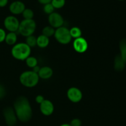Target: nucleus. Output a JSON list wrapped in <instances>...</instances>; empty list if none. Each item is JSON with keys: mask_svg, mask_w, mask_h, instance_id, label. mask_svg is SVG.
I'll return each mask as SVG.
<instances>
[{"mask_svg": "<svg viewBox=\"0 0 126 126\" xmlns=\"http://www.w3.org/2000/svg\"><path fill=\"white\" fill-rule=\"evenodd\" d=\"M54 36L55 39L62 44H69L72 39L70 35V30L65 27H61L57 28Z\"/></svg>", "mask_w": 126, "mask_h": 126, "instance_id": "39448f33", "label": "nucleus"}, {"mask_svg": "<svg viewBox=\"0 0 126 126\" xmlns=\"http://www.w3.org/2000/svg\"><path fill=\"white\" fill-rule=\"evenodd\" d=\"M6 95V89L2 85L0 84V100L2 99Z\"/></svg>", "mask_w": 126, "mask_h": 126, "instance_id": "bb28decb", "label": "nucleus"}, {"mask_svg": "<svg viewBox=\"0 0 126 126\" xmlns=\"http://www.w3.org/2000/svg\"><path fill=\"white\" fill-rule=\"evenodd\" d=\"M60 126H71L70 125V124H62V125H61Z\"/></svg>", "mask_w": 126, "mask_h": 126, "instance_id": "2f4dec72", "label": "nucleus"}, {"mask_svg": "<svg viewBox=\"0 0 126 126\" xmlns=\"http://www.w3.org/2000/svg\"><path fill=\"white\" fill-rule=\"evenodd\" d=\"M11 54L14 59L18 60H25L30 56L31 47L25 43H19L13 46Z\"/></svg>", "mask_w": 126, "mask_h": 126, "instance_id": "f03ea898", "label": "nucleus"}, {"mask_svg": "<svg viewBox=\"0 0 126 126\" xmlns=\"http://www.w3.org/2000/svg\"><path fill=\"white\" fill-rule=\"evenodd\" d=\"M17 40V36L16 32H9L6 34L4 41L7 45L14 46L16 44Z\"/></svg>", "mask_w": 126, "mask_h": 126, "instance_id": "dca6fc26", "label": "nucleus"}, {"mask_svg": "<svg viewBox=\"0 0 126 126\" xmlns=\"http://www.w3.org/2000/svg\"><path fill=\"white\" fill-rule=\"evenodd\" d=\"M65 2H66L65 0H52L50 3L52 4L55 9H61L64 7V6L65 5Z\"/></svg>", "mask_w": 126, "mask_h": 126, "instance_id": "4be33fe9", "label": "nucleus"}, {"mask_svg": "<svg viewBox=\"0 0 126 126\" xmlns=\"http://www.w3.org/2000/svg\"><path fill=\"white\" fill-rule=\"evenodd\" d=\"M81 124H82V123H81L80 119H78V118H75V119H73L71 121L70 125L71 126H81Z\"/></svg>", "mask_w": 126, "mask_h": 126, "instance_id": "a878e982", "label": "nucleus"}, {"mask_svg": "<svg viewBox=\"0 0 126 126\" xmlns=\"http://www.w3.org/2000/svg\"><path fill=\"white\" fill-rule=\"evenodd\" d=\"M6 34H7V33H6L4 30L3 28H0V43L4 41Z\"/></svg>", "mask_w": 126, "mask_h": 126, "instance_id": "393cba45", "label": "nucleus"}, {"mask_svg": "<svg viewBox=\"0 0 126 126\" xmlns=\"http://www.w3.org/2000/svg\"><path fill=\"white\" fill-rule=\"evenodd\" d=\"M73 48L77 52L84 53L88 49V43L85 38L82 37L76 38L73 43Z\"/></svg>", "mask_w": 126, "mask_h": 126, "instance_id": "9d476101", "label": "nucleus"}, {"mask_svg": "<svg viewBox=\"0 0 126 126\" xmlns=\"http://www.w3.org/2000/svg\"><path fill=\"white\" fill-rule=\"evenodd\" d=\"M3 115L7 126H14L16 125L17 118L13 108L11 107H6L3 110Z\"/></svg>", "mask_w": 126, "mask_h": 126, "instance_id": "0eeeda50", "label": "nucleus"}, {"mask_svg": "<svg viewBox=\"0 0 126 126\" xmlns=\"http://www.w3.org/2000/svg\"><path fill=\"white\" fill-rule=\"evenodd\" d=\"M126 63L120 54H118L116 56L114 61V68L116 71H122L124 70L126 67Z\"/></svg>", "mask_w": 126, "mask_h": 126, "instance_id": "4468645a", "label": "nucleus"}, {"mask_svg": "<svg viewBox=\"0 0 126 126\" xmlns=\"http://www.w3.org/2000/svg\"><path fill=\"white\" fill-rule=\"evenodd\" d=\"M40 111L44 115H51L54 111V106L52 102L49 100H44L40 104Z\"/></svg>", "mask_w": 126, "mask_h": 126, "instance_id": "f8f14e48", "label": "nucleus"}, {"mask_svg": "<svg viewBox=\"0 0 126 126\" xmlns=\"http://www.w3.org/2000/svg\"><path fill=\"white\" fill-rule=\"evenodd\" d=\"M25 20H32L34 17V12L30 8H25L22 14Z\"/></svg>", "mask_w": 126, "mask_h": 126, "instance_id": "412c9836", "label": "nucleus"}, {"mask_svg": "<svg viewBox=\"0 0 126 126\" xmlns=\"http://www.w3.org/2000/svg\"></svg>", "mask_w": 126, "mask_h": 126, "instance_id": "72a5a7b5", "label": "nucleus"}, {"mask_svg": "<svg viewBox=\"0 0 126 126\" xmlns=\"http://www.w3.org/2000/svg\"><path fill=\"white\" fill-rule=\"evenodd\" d=\"M32 69H33V70H32V71H33L34 72L36 73H38L39 70H40V67H39V66H38V65H37V66H36L35 67H34L33 68H32Z\"/></svg>", "mask_w": 126, "mask_h": 126, "instance_id": "7c9ffc66", "label": "nucleus"}, {"mask_svg": "<svg viewBox=\"0 0 126 126\" xmlns=\"http://www.w3.org/2000/svg\"><path fill=\"white\" fill-rule=\"evenodd\" d=\"M45 99H44V97H43V95H37L36 97V98H35L36 102L39 105H40L41 103Z\"/></svg>", "mask_w": 126, "mask_h": 126, "instance_id": "cd10ccee", "label": "nucleus"}, {"mask_svg": "<svg viewBox=\"0 0 126 126\" xmlns=\"http://www.w3.org/2000/svg\"><path fill=\"white\" fill-rule=\"evenodd\" d=\"M36 28V23L33 19L25 20L20 22L19 27L17 32L25 37L33 35Z\"/></svg>", "mask_w": 126, "mask_h": 126, "instance_id": "20e7f679", "label": "nucleus"}, {"mask_svg": "<svg viewBox=\"0 0 126 126\" xmlns=\"http://www.w3.org/2000/svg\"><path fill=\"white\" fill-rule=\"evenodd\" d=\"M54 10H55V9L53 7L51 3L47 4L44 5V6H43V11L46 14H51L52 13H53L54 12Z\"/></svg>", "mask_w": 126, "mask_h": 126, "instance_id": "b1692460", "label": "nucleus"}, {"mask_svg": "<svg viewBox=\"0 0 126 126\" xmlns=\"http://www.w3.org/2000/svg\"><path fill=\"white\" fill-rule=\"evenodd\" d=\"M38 1L39 2V3L41 4L45 5V4H47L50 3L52 0H38Z\"/></svg>", "mask_w": 126, "mask_h": 126, "instance_id": "c756f323", "label": "nucleus"}, {"mask_svg": "<svg viewBox=\"0 0 126 126\" xmlns=\"http://www.w3.org/2000/svg\"><path fill=\"white\" fill-rule=\"evenodd\" d=\"M120 55L126 65V38L122 39L119 43Z\"/></svg>", "mask_w": 126, "mask_h": 126, "instance_id": "f3484780", "label": "nucleus"}, {"mask_svg": "<svg viewBox=\"0 0 126 126\" xmlns=\"http://www.w3.org/2000/svg\"><path fill=\"white\" fill-rule=\"evenodd\" d=\"M26 44L30 47L36 46V38L34 36L31 35L26 38Z\"/></svg>", "mask_w": 126, "mask_h": 126, "instance_id": "5701e85b", "label": "nucleus"}, {"mask_svg": "<svg viewBox=\"0 0 126 126\" xmlns=\"http://www.w3.org/2000/svg\"><path fill=\"white\" fill-rule=\"evenodd\" d=\"M49 44V38L41 34L36 38V46L40 48H46Z\"/></svg>", "mask_w": 126, "mask_h": 126, "instance_id": "2eb2a0df", "label": "nucleus"}, {"mask_svg": "<svg viewBox=\"0 0 126 126\" xmlns=\"http://www.w3.org/2000/svg\"><path fill=\"white\" fill-rule=\"evenodd\" d=\"M38 75L39 78H41L43 79H49L52 76L53 70L49 66H43V67L40 68V70H39Z\"/></svg>", "mask_w": 126, "mask_h": 126, "instance_id": "ddd939ff", "label": "nucleus"}, {"mask_svg": "<svg viewBox=\"0 0 126 126\" xmlns=\"http://www.w3.org/2000/svg\"><path fill=\"white\" fill-rule=\"evenodd\" d=\"M67 97L73 103H78L82 100V93L78 87H70L67 91Z\"/></svg>", "mask_w": 126, "mask_h": 126, "instance_id": "1a4fd4ad", "label": "nucleus"}, {"mask_svg": "<svg viewBox=\"0 0 126 126\" xmlns=\"http://www.w3.org/2000/svg\"><path fill=\"white\" fill-rule=\"evenodd\" d=\"M20 22L14 16H8L4 20V26L9 32H17Z\"/></svg>", "mask_w": 126, "mask_h": 126, "instance_id": "423d86ee", "label": "nucleus"}, {"mask_svg": "<svg viewBox=\"0 0 126 126\" xmlns=\"http://www.w3.org/2000/svg\"><path fill=\"white\" fill-rule=\"evenodd\" d=\"M20 83L23 86L28 88L33 87L38 84L39 77L38 73L33 71H26L22 73L19 78Z\"/></svg>", "mask_w": 126, "mask_h": 126, "instance_id": "7ed1b4c3", "label": "nucleus"}, {"mask_svg": "<svg viewBox=\"0 0 126 126\" xmlns=\"http://www.w3.org/2000/svg\"><path fill=\"white\" fill-rule=\"evenodd\" d=\"M48 22L50 24V26L57 29V28L63 27V25L64 23V19L61 14L58 12H54L51 14L49 15Z\"/></svg>", "mask_w": 126, "mask_h": 126, "instance_id": "6e6552de", "label": "nucleus"}, {"mask_svg": "<svg viewBox=\"0 0 126 126\" xmlns=\"http://www.w3.org/2000/svg\"><path fill=\"white\" fill-rule=\"evenodd\" d=\"M55 31V28L52 27L51 26H46L42 30V34L46 36L47 38H49V37L52 36L54 35Z\"/></svg>", "mask_w": 126, "mask_h": 126, "instance_id": "6ab92c4d", "label": "nucleus"}, {"mask_svg": "<svg viewBox=\"0 0 126 126\" xmlns=\"http://www.w3.org/2000/svg\"><path fill=\"white\" fill-rule=\"evenodd\" d=\"M119 1H124V0H119Z\"/></svg>", "mask_w": 126, "mask_h": 126, "instance_id": "473e14b6", "label": "nucleus"}, {"mask_svg": "<svg viewBox=\"0 0 126 126\" xmlns=\"http://www.w3.org/2000/svg\"><path fill=\"white\" fill-rule=\"evenodd\" d=\"M9 0H0V7H4L8 4Z\"/></svg>", "mask_w": 126, "mask_h": 126, "instance_id": "c85d7f7f", "label": "nucleus"}, {"mask_svg": "<svg viewBox=\"0 0 126 126\" xmlns=\"http://www.w3.org/2000/svg\"><path fill=\"white\" fill-rule=\"evenodd\" d=\"M25 5L22 1H15L11 3L9 7V9L11 14L14 15L22 14V12L25 9Z\"/></svg>", "mask_w": 126, "mask_h": 126, "instance_id": "9b49d317", "label": "nucleus"}, {"mask_svg": "<svg viewBox=\"0 0 126 126\" xmlns=\"http://www.w3.org/2000/svg\"><path fill=\"white\" fill-rule=\"evenodd\" d=\"M70 33L71 38L76 39L81 37L82 35V31L79 28L77 27H74L70 30Z\"/></svg>", "mask_w": 126, "mask_h": 126, "instance_id": "a211bd4d", "label": "nucleus"}, {"mask_svg": "<svg viewBox=\"0 0 126 126\" xmlns=\"http://www.w3.org/2000/svg\"><path fill=\"white\" fill-rule=\"evenodd\" d=\"M14 110L17 119L23 123L29 121L33 115L32 106L27 97H18L14 103Z\"/></svg>", "mask_w": 126, "mask_h": 126, "instance_id": "f257e3e1", "label": "nucleus"}, {"mask_svg": "<svg viewBox=\"0 0 126 126\" xmlns=\"http://www.w3.org/2000/svg\"><path fill=\"white\" fill-rule=\"evenodd\" d=\"M26 64L28 67L33 68L38 65V60L36 57L33 56H30L25 60Z\"/></svg>", "mask_w": 126, "mask_h": 126, "instance_id": "aec40b11", "label": "nucleus"}]
</instances>
